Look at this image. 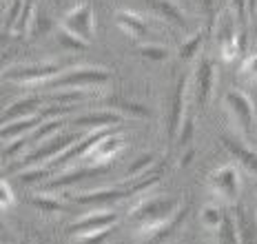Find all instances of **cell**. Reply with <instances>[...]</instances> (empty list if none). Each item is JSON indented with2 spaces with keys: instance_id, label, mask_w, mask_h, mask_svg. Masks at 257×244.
Returning <instances> with one entry per match:
<instances>
[{
  "instance_id": "20",
  "label": "cell",
  "mask_w": 257,
  "mask_h": 244,
  "mask_svg": "<svg viewBox=\"0 0 257 244\" xmlns=\"http://www.w3.org/2000/svg\"><path fill=\"white\" fill-rule=\"evenodd\" d=\"M235 224H237V233H239V244H257V222L253 224V220L248 217V211L237 209Z\"/></svg>"
},
{
  "instance_id": "35",
  "label": "cell",
  "mask_w": 257,
  "mask_h": 244,
  "mask_svg": "<svg viewBox=\"0 0 257 244\" xmlns=\"http://www.w3.org/2000/svg\"><path fill=\"white\" fill-rule=\"evenodd\" d=\"M233 12L235 16H237V20L239 23H244V18H246V0H233Z\"/></svg>"
},
{
  "instance_id": "34",
  "label": "cell",
  "mask_w": 257,
  "mask_h": 244,
  "mask_svg": "<svg viewBox=\"0 0 257 244\" xmlns=\"http://www.w3.org/2000/svg\"><path fill=\"white\" fill-rule=\"evenodd\" d=\"M20 7H23V0H16V3L12 5V9H9V18H7V31H12L14 29V25H16V20H18V14H20Z\"/></svg>"
},
{
  "instance_id": "6",
  "label": "cell",
  "mask_w": 257,
  "mask_h": 244,
  "mask_svg": "<svg viewBox=\"0 0 257 244\" xmlns=\"http://www.w3.org/2000/svg\"><path fill=\"white\" fill-rule=\"evenodd\" d=\"M224 107L231 113L233 122L237 125L239 134L244 138H253L255 134V107H253V100L248 98L244 91L239 89H231L224 95Z\"/></svg>"
},
{
  "instance_id": "26",
  "label": "cell",
  "mask_w": 257,
  "mask_h": 244,
  "mask_svg": "<svg viewBox=\"0 0 257 244\" xmlns=\"http://www.w3.org/2000/svg\"><path fill=\"white\" fill-rule=\"evenodd\" d=\"M202 42H204V34H195V36H191L189 40L182 42V45H180L178 56L182 58V60H193V58L200 54Z\"/></svg>"
},
{
  "instance_id": "3",
  "label": "cell",
  "mask_w": 257,
  "mask_h": 244,
  "mask_svg": "<svg viewBox=\"0 0 257 244\" xmlns=\"http://www.w3.org/2000/svg\"><path fill=\"white\" fill-rule=\"evenodd\" d=\"M78 131H69V134H56L51 138H47L45 142H40V147L36 151L27 153L25 158H20V162L14 164V171H25V169H31V167H40V164L53 160L56 156H60L62 151H67L71 145H76L80 140Z\"/></svg>"
},
{
  "instance_id": "1",
  "label": "cell",
  "mask_w": 257,
  "mask_h": 244,
  "mask_svg": "<svg viewBox=\"0 0 257 244\" xmlns=\"http://www.w3.org/2000/svg\"><path fill=\"white\" fill-rule=\"evenodd\" d=\"M180 211V200L178 198H149L131 217L138 222L136 235L140 240H151L164 226L178 215Z\"/></svg>"
},
{
  "instance_id": "33",
  "label": "cell",
  "mask_w": 257,
  "mask_h": 244,
  "mask_svg": "<svg viewBox=\"0 0 257 244\" xmlns=\"http://www.w3.org/2000/svg\"><path fill=\"white\" fill-rule=\"evenodd\" d=\"M239 73L250 80H257V54H248L239 65Z\"/></svg>"
},
{
  "instance_id": "37",
  "label": "cell",
  "mask_w": 257,
  "mask_h": 244,
  "mask_svg": "<svg viewBox=\"0 0 257 244\" xmlns=\"http://www.w3.org/2000/svg\"><path fill=\"white\" fill-rule=\"evenodd\" d=\"M193 156H195V151H189V153H186V156H184V160L180 162V167H189L191 160H193Z\"/></svg>"
},
{
  "instance_id": "38",
  "label": "cell",
  "mask_w": 257,
  "mask_h": 244,
  "mask_svg": "<svg viewBox=\"0 0 257 244\" xmlns=\"http://www.w3.org/2000/svg\"><path fill=\"white\" fill-rule=\"evenodd\" d=\"M255 222H257V213H255Z\"/></svg>"
},
{
  "instance_id": "23",
  "label": "cell",
  "mask_w": 257,
  "mask_h": 244,
  "mask_svg": "<svg viewBox=\"0 0 257 244\" xmlns=\"http://www.w3.org/2000/svg\"><path fill=\"white\" fill-rule=\"evenodd\" d=\"M200 220H202V226L208 231H217L219 224L224 222V211L222 206L217 204H206L204 209L200 211Z\"/></svg>"
},
{
  "instance_id": "24",
  "label": "cell",
  "mask_w": 257,
  "mask_h": 244,
  "mask_svg": "<svg viewBox=\"0 0 257 244\" xmlns=\"http://www.w3.org/2000/svg\"><path fill=\"white\" fill-rule=\"evenodd\" d=\"M155 164V153H140V156L136 158L131 164H128V169H126V178L128 180H136V178H140L147 173V169H151Z\"/></svg>"
},
{
  "instance_id": "10",
  "label": "cell",
  "mask_w": 257,
  "mask_h": 244,
  "mask_svg": "<svg viewBox=\"0 0 257 244\" xmlns=\"http://www.w3.org/2000/svg\"><path fill=\"white\" fill-rule=\"evenodd\" d=\"M213 84H215V62L211 58H200L195 69V98L200 104L211 100Z\"/></svg>"
},
{
  "instance_id": "29",
  "label": "cell",
  "mask_w": 257,
  "mask_h": 244,
  "mask_svg": "<svg viewBox=\"0 0 257 244\" xmlns=\"http://www.w3.org/2000/svg\"><path fill=\"white\" fill-rule=\"evenodd\" d=\"M58 40H60V45L64 47V49H69V51H80V49H87V42H82V40H78L76 36H71V34H67L64 29H60V34H58Z\"/></svg>"
},
{
  "instance_id": "16",
  "label": "cell",
  "mask_w": 257,
  "mask_h": 244,
  "mask_svg": "<svg viewBox=\"0 0 257 244\" xmlns=\"http://www.w3.org/2000/svg\"><path fill=\"white\" fill-rule=\"evenodd\" d=\"M115 25L122 29V34H126L128 38H140L147 34V20L140 14L128 12V9H117L115 12Z\"/></svg>"
},
{
  "instance_id": "21",
  "label": "cell",
  "mask_w": 257,
  "mask_h": 244,
  "mask_svg": "<svg viewBox=\"0 0 257 244\" xmlns=\"http://www.w3.org/2000/svg\"><path fill=\"white\" fill-rule=\"evenodd\" d=\"M29 204L34 206L36 211H40V213H62V211H67V204L62 202V200L53 198L49 193H38V195H31L29 198Z\"/></svg>"
},
{
  "instance_id": "15",
  "label": "cell",
  "mask_w": 257,
  "mask_h": 244,
  "mask_svg": "<svg viewBox=\"0 0 257 244\" xmlns=\"http://www.w3.org/2000/svg\"><path fill=\"white\" fill-rule=\"evenodd\" d=\"M184 93H186V80L182 78L178 82V87H175V93H173V100H171V118H169V138L171 140H175V136H178L182 122H184Z\"/></svg>"
},
{
  "instance_id": "28",
  "label": "cell",
  "mask_w": 257,
  "mask_h": 244,
  "mask_svg": "<svg viewBox=\"0 0 257 244\" xmlns=\"http://www.w3.org/2000/svg\"><path fill=\"white\" fill-rule=\"evenodd\" d=\"M113 111L122 115H133V118H149L151 115V111L147 107H142V104H136V102H117Z\"/></svg>"
},
{
  "instance_id": "4",
  "label": "cell",
  "mask_w": 257,
  "mask_h": 244,
  "mask_svg": "<svg viewBox=\"0 0 257 244\" xmlns=\"http://www.w3.org/2000/svg\"><path fill=\"white\" fill-rule=\"evenodd\" d=\"M60 73L62 67L58 62H34V65L12 67L9 71L3 73V80L14 84H25V87H38V84L51 82Z\"/></svg>"
},
{
  "instance_id": "12",
  "label": "cell",
  "mask_w": 257,
  "mask_h": 244,
  "mask_svg": "<svg viewBox=\"0 0 257 244\" xmlns=\"http://www.w3.org/2000/svg\"><path fill=\"white\" fill-rule=\"evenodd\" d=\"M128 198V189H98V191H82V193L73 195L76 204H111V202H120V200Z\"/></svg>"
},
{
  "instance_id": "30",
  "label": "cell",
  "mask_w": 257,
  "mask_h": 244,
  "mask_svg": "<svg viewBox=\"0 0 257 244\" xmlns=\"http://www.w3.org/2000/svg\"><path fill=\"white\" fill-rule=\"evenodd\" d=\"M193 134H195V122H193V118H184V122H182V127H180V131H178V136H175V140H178L182 147H186L191 142Z\"/></svg>"
},
{
  "instance_id": "19",
  "label": "cell",
  "mask_w": 257,
  "mask_h": 244,
  "mask_svg": "<svg viewBox=\"0 0 257 244\" xmlns=\"http://www.w3.org/2000/svg\"><path fill=\"white\" fill-rule=\"evenodd\" d=\"M36 23V3L34 0H23V7H20L18 20H16L14 29L9 31L12 36H27L31 31Z\"/></svg>"
},
{
  "instance_id": "8",
  "label": "cell",
  "mask_w": 257,
  "mask_h": 244,
  "mask_svg": "<svg viewBox=\"0 0 257 244\" xmlns=\"http://www.w3.org/2000/svg\"><path fill=\"white\" fill-rule=\"evenodd\" d=\"M120 220V213L109 209H100V211H89L82 217H78L71 226H69V233L73 237L78 235H87V233H95V231H102V229H111L113 224H117Z\"/></svg>"
},
{
  "instance_id": "36",
  "label": "cell",
  "mask_w": 257,
  "mask_h": 244,
  "mask_svg": "<svg viewBox=\"0 0 257 244\" xmlns=\"http://www.w3.org/2000/svg\"><path fill=\"white\" fill-rule=\"evenodd\" d=\"M246 12H248V16L257 14V0H246Z\"/></svg>"
},
{
  "instance_id": "22",
  "label": "cell",
  "mask_w": 257,
  "mask_h": 244,
  "mask_svg": "<svg viewBox=\"0 0 257 244\" xmlns=\"http://www.w3.org/2000/svg\"><path fill=\"white\" fill-rule=\"evenodd\" d=\"M151 7L158 12L162 18L171 20L175 25H182L184 23V12L173 3V0H151Z\"/></svg>"
},
{
  "instance_id": "5",
  "label": "cell",
  "mask_w": 257,
  "mask_h": 244,
  "mask_svg": "<svg viewBox=\"0 0 257 244\" xmlns=\"http://www.w3.org/2000/svg\"><path fill=\"white\" fill-rule=\"evenodd\" d=\"M60 29H64L67 34L76 36L78 40L91 45L95 38V14L91 9V5L87 0L78 3L76 7H71L60 20Z\"/></svg>"
},
{
  "instance_id": "32",
  "label": "cell",
  "mask_w": 257,
  "mask_h": 244,
  "mask_svg": "<svg viewBox=\"0 0 257 244\" xmlns=\"http://www.w3.org/2000/svg\"><path fill=\"white\" fill-rule=\"evenodd\" d=\"M14 204H16V195L12 187H9L7 180L0 178V209H12Z\"/></svg>"
},
{
  "instance_id": "17",
  "label": "cell",
  "mask_w": 257,
  "mask_h": 244,
  "mask_svg": "<svg viewBox=\"0 0 257 244\" xmlns=\"http://www.w3.org/2000/svg\"><path fill=\"white\" fill-rule=\"evenodd\" d=\"M102 171H104V167H89V169H78V171H69V173H64V176H53V180H47L45 189H49V191L64 189V187H69V184H76L84 178H93Z\"/></svg>"
},
{
  "instance_id": "13",
  "label": "cell",
  "mask_w": 257,
  "mask_h": 244,
  "mask_svg": "<svg viewBox=\"0 0 257 244\" xmlns=\"http://www.w3.org/2000/svg\"><path fill=\"white\" fill-rule=\"evenodd\" d=\"M124 115L117 111H93V113H84L73 120L76 127H84V129H111V127L120 125Z\"/></svg>"
},
{
  "instance_id": "9",
  "label": "cell",
  "mask_w": 257,
  "mask_h": 244,
  "mask_svg": "<svg viewBox=\"0 0 257 244\" xmlns=\"http://www.w3.org/2000/svg\"><path fill=\"white\" fill-rule=\"evenodd\" d=\"M122 151H124V138L120 134H106L102 140L95 142L93 149L84 156V160H89L93 167H106V164L111 160H115Z\"/></svg>"
},
{
  "instance_id": "11",
  "label": "cell",
  "mask_w": 257,
  "mask_h": 244,
  "mask_svg": "<svg viewBox=\"0 0 257 244\" xmlns=\"http://www.w3.org/2000/svg\"><path fill=\"white\" fill-rule=\"evenodd\" d=\"M45 122V115L40 113H34V115H25V118H18V120H12V122H5L0 125V142H9V140H16L20 136H27L29 131H34L38 125Z\"/></svg>"
},
{
  "instance_id": "2",
  "label": "cell",
  "mask_w": 257,
  "mask_h": 244,
  "mask_svg": "<svg viewBox=\"0 0 257 244\" xmlns=\"http://www.w3.org/2000/svg\"><path fill=\"white\" fill-rule=\"evenodd\" d=\"M111 80V73L104 67H76L56 76L47 82L49 89H80V91H93L104 89Z\"/></svg>"
},
{
  "instance_id": "25",
  "label": "cell",
  "mask_w": 257,
  "mask_h": 244,
  "mask_svg": "<svg viewBox=\"0 0 257 244\" xmlns=\"http://www.w3.org/2000/svg\"><path fill=\"white\" fill-rule=\"evenodd\" d=\"M217 244H239V233H237V224H235V217L224 215V222L217 229Z\"/></svg>"
},
{
  "instance_id": "7",
  "label": "cell",
  "mask_w": 257,
  "mask_h": 244,
  "mask_svg": "<svg viewBox=\"0 0 257 244\" xmlns=\"http://www.w3.org/2000/svg\"><path fill=\"white\" fill-rule=\"evenodd\" d=\"M208 189H211L213 195L222 198L224 202L233 204L239 195V189H242V176H239V169L235 162H226L219 169L208 176Z\"/></svg>"
},
{
  "instance_id": "14",
  "label": "cell",
  "mask_w": 257,
  "mask_h": 244,
  "mask_svg": "<svg viewBox=\"0 0 257 244\" xmlns=\"http://www.w3.org/2000/svg\"><path fill=\"white\" fill-rule=\"evenodd\" d=\"M42 104H45V95H27V98L18 100V102H14L12 107L5 111L3 115H0V125H5V122H12V120H18V118H25V115L38 113Z\"/></svg>"
},
{
  "instance_id": "18",
  "label": "cell",
  "mask_w": 257,
  "mask_h": 244,
  "mask_svg": "<svg viewBox=\"0 0 257 244\" xmlns=\"http://www.w3.org/2000/svg\"><path fill=\"white\" fill-rule=\"evenodd\" d=\"M222 142H224V147L233 153L235 160L242 164V167H246L257 178V153L250 151V149H246L242 142H235V140H231V138H224Z\"/></svg>"
},
{
  "instance_id": "27",
  "label": "cell",
  "mask_w": 257,
  "mask_h": 244,
  "mask_svg": "<svg viewBox=\"0 0 257 244\" xmlns=\"http://www.w3.org/2000/svg\"><path fill=\"white\" fill-rule=\"evenodd\" d=\"M138 54L142 58H147V60H155V62H162L169 58V49L162 45H142L140 49H138Z\"/></svg>"
},
{
  "instance_id": "31",
  "label": "cell",
  "mask_w": 257,
  "mask_h": 244,
  "mask_svg": "<svg viewBox=\"0 0 257 244\" xmlns=\"http://www.w3.org/2000/svg\"><path fill=\"white\" fill-rule=\"evenodd\" d=\"M109 233H111V229H102L95 233H87V235H78V237H73V240L78 244H104L109 240Z\"/></svg>"
}]
</instances>
